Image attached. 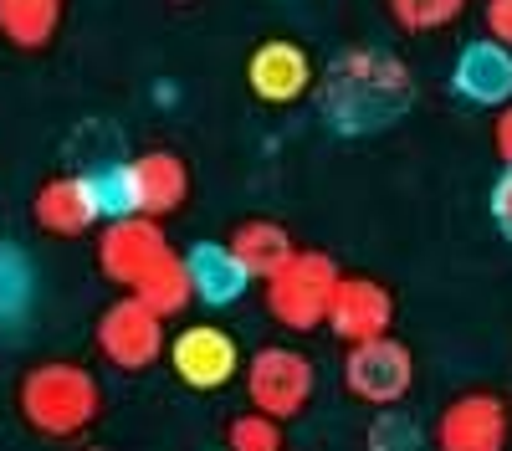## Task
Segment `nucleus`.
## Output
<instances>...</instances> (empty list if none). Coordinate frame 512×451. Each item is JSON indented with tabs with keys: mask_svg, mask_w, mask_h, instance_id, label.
Wrapping results in <instances>:
<instances>
[{
	"mask_svg": "<svg viewBox=\"0 0 512 451\" xmlns=\"http://www.w3.org/2000/svg\"><path fill=\"white\" fill-rule=\"evenodd\" d=\"M313 103L333 134H379L410 113L415 77L395 52L349 47L313 77Z\"/></svg>",
	"mask_w": 512,
	"mask_h": 451,
	"instance_id": "f257e3e1",
	"label": "nucleus"
},
{
	"mask_svg": "<svg viewBox=\"0 0 512 451\" xmlns=\"http://www.w3.org/2000/svg\"><path fill=\"white\" fill-rule=\"evenodd\" d=\"M16 405H21V421L31 431L52 436V441H72L98 421L103 390L93 380V369H82L72 359H47V364L26 369Z\"/></svg>",
	"mask_w": 512,
	"mask_h": 451,
	"instance_id": "f03ea898",
	"label": "nucleus"
},
{
	"mask_svg": "<svg viewBox=\"0 0 512 451\" xmlns=\"http://www.w3.org/2000/svg\"><path fill=\"white\" fill-rule=\"evenodd\" d=\"M344 272L328 252H308V246H297L292 262L277 267L262 293H267V313L287 328V334H313V328H328V308H333V293Z\"/></svg>",
	"mask_w": 512,
	"mask_h": 451,
	"instance_id": "7ed1b4c3",
	"label": "nucleus"
},
{
	"mask_svg": "<svg viewBox=\"0 0 512 451\" xmlns=\"http://www.w3.org/2000/svg\"><path fill=\"white\" fill-rule=\"evenodd\" d=\"M241 385H246L251 410H262V416H272V421H297L308 410L313 390H318V369L303 349L267 344V349H256L246 359Z\"/></svg>",
	"mask_w": 512,
	"mask_h": 451,
	"instance_id": "20e7f679",
	"label": "nucleus"
},
{
	"mask_svg": "<svg viewBox=\"0 0 512 451\" xmlns=\"http://www.w3.org/2000/svg\"><path fill=\"white\" fill-rule=\"evenodd\" d=\"M98 354L123 369V375H139V369H154L169 354L164 339V318H154L134 293H123L118 303H108L98 313Z\"/></svg>",
	"mask_w": 512,
	"mask_h": 451,
	"instance_id": "39448f33",
	"label": "nucleus"
},
{
	"mask_svg": "<svg viewBox=\"0 0 512 451\" xmlns=\"http://www.w3.org/2000/svg\"><path fill=\"white\" fill-rule=\"evenodd\" d=\"M344 390L374 410H390L400 405L410 390H415V354L395 339H369V344H354L344 354Z\"/></svg>",
	"mask_w": 512,
	"mask_h": 451,
	"instance_id": "423d86ee",
	"label": "nucleus"
},
{
	"mask_svg": "<svg viewBox=\"0 0 512 451\" xmlns=\"http://www.w3.org/2000/svg\"><path fill=\"white\" fill-rule=\"evenodd\" d=\"M169 369L190 390H221L246 369V359L221 323H190L169 339Z\"/></svg>",
	"mask_w": 512,
	"mask_h": 451,
	"instance_id": "0eeeda50",
	"label": "nucleus"
},
{
	"mask_svg": "<svg viewBox=\"0 0 512 451\" xmlns=\"http://www.w3.org/2000/svg\"><path fill=\"white\" fill-rule=\"evenodd\" d=\"M512 410L492 390H466L436 416V451H507Z\"/></svg>",
	"mask_w": 512,
	"mask_h": 451,
	"instance_id": "6e6552de",
	"label": "nucleus"
},
{
	"mask_svg": "<svg viewBox=\"0 0 512 451\" xmlns=\"http://www.w3.org/2000/svg\"><path fill=\"white\" fill-rule=\"evenodd\" d=\"M123 195L128 216L164 221L190 200V164L175 149H144L134 159H123Z\"/></svg>",
	"mask_w": 512,
	"mask_h": 451,
	"instance_id": "1a4fd4ad",
	"label": "nucleus"
},
{
	"mask_svg": "<svg viewBox=\"0 0 512 451\" xmlns=\"http://www.w3.org/2000/svg\"><path fill=\"white\" fill-rule=\"evenodd\" d=\"M169 252L175 246L164 236V221H149V216H118L98 231V267L118 287H134L139 277H149Z\"/></svg>",
	"mask_w": 512,
	"mask_h": 451,
	"instance_id": "9d476101",
	"label": "nucleus"
},
{
	"mask_svg": "<svg viewBox=\"0 0 512 451\" xmlns=\"http://www.w3.org/2000/svg\"><path fill=\"white\" fill-rule=\"evenodd\" d=\"M395 328V298L390 287H384L379 277H349L338 282L333 293V308H328V334L354 349V344H369V339H384Z\"/></svg>",
	"mask_w": 512,
	"mask_h": 451,
	"instance_id": "9b49d317",
	"label": "nucleus"
},
{
	"mask_svg": "<svg viewBox=\"0 0 512 451\" xmlns=\"http://www.w3.org/2000/svg\"><path fill=\"white\" fill-rule=\"evenodd\" d=\"M246 88H251V98L287 108V103L313 93V62L297 41H262L246 57Z\"/></svg>",
	"mask_w": 512,
	"mask_h": 451,
	"instance_id": "f8f14e48",
	"label": "nucleus"
},
{
	"mask_svg": "<svg viewBox=\"0 0 512 451\" xmlns=\"http://www.w3.org/2000/svg\"><path fill=\"white\" fill-rule=\"evenodd\" d=\"M31 216L47 236H82L103 221V205L93 190V175L77 170V175H52L47 185L36 190L31 200Z\"/></svg>",
	"mask_w": 512,
	"mask_h": 451,
	"instance_id": "ddd939ff",
	"label": "nucleus"
},
{
	"mask_svg": "<svg viewBox=\"0 0 512 451\" xmlns=\"http://www.w3.org/2000/svg\"><path fill=\"white\" fill-rule=\"evenodd\" d=\"M451 93L477 108H507L512 103V52L492 36L461 47V57L451 67Z\"/></svg>",
	"mask_w": 512,
	"mask_h": 451,
	"instance_id": "4468645a",
	"label": "nucleus"
},
{
	"mask_svg": "<svg viewBox=\"0 0 512 451\" xmlns=\"http://www.w3.org/2000/svg\"><path fill=\"white\" fill-rule=\"evenodd\" d=\"M185 272H190L195 298L210 303V308L236 303L246 287H251V272L231 257V246H226V241H195L190 252H185Z\"/></svg>",
	"mask_w": 512,
	"mask_h": 451,
	"instance_id": "2eb2a0df",
	"label": "nucleus"
},
{
	"mask_svg": "<svg viewBox=\"0 0 512 451\" xmlns=\"http://www.w3.org/2000/svg\"><path fill=\"white\" fill-rule=\"evenodd\" d=\"M231 257L251 272V282H267L277 267H287L292 262V252H297V241H292V231L282 226V221H272V216H251V221H241L236 231H231Z\"/></svg>",
	"mask_w": 512,
	"mask_h": 451,
	"instance_id": "dca6fc26",
	"label": "nucleus"
},
{
	"mask_svg": "<svg viewBox=\"0 0 512 451\" xmlns=\"http://www.w3.org/2000/svg\"><path fill=\"white\" fill-rule=\"evenodd\" d=\"M62 11L67 0H0V36L16 52H41L62 31Z\"/></svg>",
	"mask_w": 512,
	"mask_h": 451,
	"instance_id": "f3484780",
	"label": "nucleus"
},
{
	"mask_svg": "<svg viewBox=\"0 0 512 451\" xmlns=\"http://www.w3.org/2000/svg\"><path fill=\"white\" fill-rule=\"evenodd\" d=\"M154 318H180L185 308H190V298H195V287H190V272H185V257L180 252H169L149 277H139L134 287H128Z\"/></svg>",
	"mask_w": 512,
	"mask_h": 451,
	"instance_id": "a211bd4d",
	"label": "nucleus"
},
{
	"mask_svg": "<svg viewBox=\"0 0 512 451\" xmlns=\"http://www.w3.org/2000/svg\"><path fill=\"white\" fill-rule=\"evenodd\" d=\"M384 11H390L400 31L425 36V31H446L451 21H461L466 0H384Z\"/></svg>",
	"mask_w": 512,
	"mask_h": 451,
	"instance_id": "6ab92c4d",
	"label": "nucleus"
},
{
	"mask_svg": "<svg viewBox=\"0 0 512 451\" xmlns=\"http://www.w3.org/2000/svg\"><path fill=\"white\" fill-rule=\"evenodd\" d=\"M31 303V262L0 241V323H16Z\"/></svg>",
	"mask_w": 512,
	"mask_h": 451,
	"instance_id": "aec40b11",
	"label": "nucleus"
},
{
	"mask_svg": "<svg viewBox=\"0 0 512 451\" xmlns=\"http://www.w3.org/2000/svg\"><path fill=\"white\" fill-rule=\"evenodd\" d=\"M364 446L369 451H420L425 436H420V426L405 416L400 405H390V410H374V421L364 431Z\"/></svg>",
	"mask_w": 512,
	"mask_h": 451,
	"instance_id": "412c9836",
	"label": "nucleus"
},
{
	"mask_svg": "<svg viewBox=\"0 0 512 451\" xmlns=\"http://www.w3.org/2000/svg\"><path fill=\"white\" fill-rule=\"evenodd\" d=\"M226 451H282V421L262 416V410H241L226 426Z\"/></svg>",
	"mask_w": 512,
	"mask_h": 451,
	"instance_id": "4be33fe9",
	"label": "nucleus"
},
{
	"mask_svg": "<svg viewBox=\"0 0 512 451\" xmlns=\"http://www.w3.org/2000/svg\"><path fill=\"white\" fill-rule=\"evenodd\" d=\"M482 21H487V36L502 41V47L512 52V0H487V6H482Z\"/></svg>",
	"mask_w": 512,
	"mask_h": 451,
	"instance_id": "5701e85b",
	"label": "nucleus"
},
{
	"mask_svg": "<svg viewBox=\"0 0 512 451\" xmlns=\"http://www.w3.org/2000/svg\"><path fill=\"white\" fill-rule=\"evenodd\" d=\"M492 149H497V159L512 170V103H507V108H497V123H492Z\"/></svg>",
	"mask_w": 512,
	"mask_h": 451,
	"instance_id": "b1692460",
	"label": "nucleus"
},
{
	"mask_svg": "<svg viewBox=\"0 0 512 451\" xmlns=\"http://www.w3.org/2000/svg\"><path fill=\"white\" fill-rule=\"evenodd\" d=\"M492 216H497V226L512 236V170L492 185Z\"/></svg>",
	"mask_w": 512,
	"mask_h": 451,
	"instance_id": "393cba45",
	"label": "nucleus"
},
{
	"mask_svg": "<svg viewBox=\"0 0 512 451\" xmlns=\"http://www.w3.org/2000/svg\"><path fill=\"white\" fill-rule=\"evenodd\" d=\"M175 6H190V0H175Z\"/></svg>",
	"mask_w": 512,
	"mask_h": 451,
	"instance_id": "a878e982",
	"label": "nucleus"
}]
</instances>
